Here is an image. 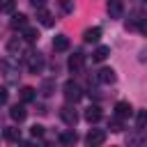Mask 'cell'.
<instances>
[{
    "label": "cell",
    "mask_w": 147,
    "mask_h": 147,
    "mask_svg": "<svg viewBox=\"0 0 147 147\" xmlns=\"http://www.w3.org/2000/svg\"><path fill=\"white\" fill-rule=\"evenodd\" d=\"M110 131H122V117L115 115V119H110Z\"/></svg>",
    "instance_id": "cell-25"
},
{
    "label": "cell",
    "mask_w": 147,
    "mask_h": 147,
    "mask_svg": "<svg viewBox=\"0 0 147 147\" xmlns=\"http://www.w3.org/2000/svg\"><path fill=\"white\" fill-rule=\"evenodd\" d=\"M131 113H133V108H131L129 101H117V103H115V115H117V117L124 119V117H129Z\"/></svg>",
    "instance_id": "cell-9"
},
{
    "label": "cell",
    "mask_w": 147,
    "mask_h": 147,
    "mask_svg": "<svg viewBox=\"0 0 147 147\" xmlns=\"http://www.w3.org/2000/svg\"><path fill=\"white\" fill-rule=\"evenodd\" d=\"M142 7H145V11H147V0H142Z\"/></svg>",
    "instance_id": "cell-30"
},
{
    "label": "cell",
    "mask_w": 147,
    "mask_h": 147,
    "mask_svg": "<svg viewBox=\"0 0 147 147\" xmlns=\"http://www.w3.org/2000/svg\"><path fill=\"white\" fill-rule=\"evenodd\" d=\"M115 78H117V76H115V71H113V69H108V67L99 71V83H103V85H113V83H115Z\"/></svg>",
    "instance_id": "cell-13"
},
{
    "label": "cell",
    "mask_w": 147,
    "mask_h": 147,
    "mask_svg": "<svg viewBox=\"0 0 147 147\" xmlns=\"http://www.w3.org/2000/svg\"><path fill=\"white\" fill-rule=\"evenodd\" d=\"M67 48H69V37H67V34H57V37L53 39V51L62 53V51H67Z\"/></svg>",
    "instance_id": "cell-12"
},
{
    "label": "cell",
    "mask_w": 147,
    "mask_h": 147,
    "mask_svg": "<svg viewBox=\"0 0 147 147\" xmlns=\"http://www.w3.org/2000/svg\"><path fill=\"white\" fill-rule=\"evenodd\" d=\"M67 67L74 71V74H78V71H83V67H85V55L83 53H74V55H69V62H67Z\"/></svg>",
    "instance_id": "cell-5"
},
{
    "label": "cell",
    "mask_w": 147,
    "mask_h": 147,
    "mask_svg": "<svg viewBox=\"0 0 147 147\" xmlns=\"http://www.w3.org/2000/svg\"><path fill=\"white\" fill-rule=\"evenodd\" d=\"M62 90H64V99H67V101H71V103H76V101H80V99H83V90H80V85H78V83H74V80H67Z\"/></svg>",
    "instance_id": "cell-1"
},
{
    "label": "cell",
    "mask_w": 147,
    "mask_h": 147,
    "mask_svg": "<svg viewBox=\"0 0 147 147\" xmlns=\"http://www.w3.org/2000/svg\"><path fill=\"white\" fill-rule=\"evenodd\" d=\"M37 39H39V32H37L34 28H30V25H28V28H23V41H28V44H34Z\"/></svg>",
    "instance_id": "cell-17"
},
{
    "label": "cell",
    "mask_w": 147,
    "mask_h": 147,
    "mask_svg": "<svg viewBox=\"0 0 147 147\" xmlns=\"http://www.w3.org/2000/svg\"><path fill=\"white\" fill-rule=\"evenodd\" d=\"M60 7L64 14H71L74 11V0H60Z\"/></svg>",
    "instance_id": "cell-24"
},
{
    "label": "cell",
    "mask_w": 147,
    "mask_h": 147,
    "mask_svg": "<svg viewBox=\"0 0 147 147\" xmlns=\"http://www.w3.org/2000/svg\"><path fill=\"white\" fill-rule=\"evenodd\" d=\"M136 126L138 129H147V110H138L136 113Z\"/></svg>",
    "instance_id": "cell-20"
},
{
    "label": "cell",
    "mask_w": 147,
    "mask_h": 147,
    "mask_svg": "<svg viewBox=\"0 0 147 147\" xmlns=\"http://www.w3.org/2000/svg\"><path fill=\"white\" fill-rule=\"evenodd\" d=\"M5 140H9V142H18V140H21V129H16V126H7V129H5Z\"/></svg>",
    "instance_id": "cell-16"
},
{
    "label": "cell",
    "mask_w": 147,
    "mask_h": 147,
    "mask_svg": "<svg viewBox=\"0 0 147 147\" xmlns=\"http://www.w3.org/2000/svg\"><path fill=\"white\" fill-rule=\"evenodd\" d=\"M21 48H23V41H21V39H11V41L7 44V51H9V53H14V55H18V53H21Z\"/></svg>",
    "instance_id": "cell-21"
},
{
    "label": "cell",
    "mask_w": 147,
    "mask_h": 147,
    "mask_svg": "<svg viewBox=\"0 0 147 147\" xmlns=\"http://www.w3.org/2000/svg\"><path fill=\"white\" fill-rule=\"evenodd\" d=\"M30 133H32V138H41V136H44V126H41V124H34V126L30 129Z\"/></svg>",
    "instance_id": "cell-26"
},
{
    "label": "cell",
    "mask_w": 147,
    "mask_h": 147,
    "mask_svg": "<svg viewBox=\"0 0 147 147\" xmlns=\"http://www.w3.org/2000/svg\"><path fill=\"white\" fill-rule=\"evenodd\" d=\"M34 99H37V90H34V87H30V85L21 87V101H23V103H30V101H34Z\"/></svg>",
    "instance_id": "cell-14"
},
{
    "label": "cell",
    "mask_w": 147,
    "mask_h": 147,
    "mask_svg": "<svg viewBox=\"0 0 147 147\" xmlns=\"http://www.w3.org/2000/svg\"><path fill=\"white\" fill-rule=\"evenodd\" d=\"M9 25H11V30H23V28H28V16L25 14H14Z\"/></svg>",
    "instance_id": "cell-10"
},
{
    "label": "cell",
    "mask_w": 147,
    "mask_h": 147,
    "mask_svg": "<svg viewBox=\"0 0 147 147\" xmlns=\"http://www.w3.org/2000/svg\"><path fill=\"white\" fill-rule=\"evenodd\" d=\"M85 119H87L90 124L99 122V119H101V108H99V106H90V108L85 110Z\"/></svg>",
    "instance_id": "cell-15"
},
{
    "label": "cell",
    "mask_w": 147,
    "mask_h": 147,
    "mask_svg": "<svg viewBox=\"0 0 147 147\" xmlns=\"http://www.w3.org/2000/svg\"><path fill=\"white\" fill-rule=\"evenodd\" d=\"M60 117H62V122L67 126H76V122H78V113L74 110V106H62L60 108Z\"/></svg>",
    "instance_id": "cell-3"
},
{
    "label": "cell",
    "mask_w": 147,
    "mask_h": 147,
    "mask_svg": "<svg viewBox=\"0 0 147 147\" xmlns=\"http://www.w3.org/2000/svg\"><path fill=\"white\" fill-rule=\"evenodd\" d=\"M108 55H110V48H108V46H99V48L92 53V60H94V62H103Z\"/></svg>",
    "instance_id": "cell-18"
},
{
    "label": "cell",
    "mask_w": 147,
    "mask_h": 147,
    "mask_svg": "<svg viewBox=\"0 0 147 147\" xmlns=\"http://www.w3.org/2000/svg\"><path fill=\"white\" fill-rule=\"evenodd\" d=\"M106 9H108L110 18H122V14H124V0H108Z\"/></svg>",
    "instance_id": "cell-4"
},
{
    "label": "cell",
    "mask_w": 147,
    "mask_h": 147,
    "mask_svg": "<svg viewBox=\"0 0 147 147\" xmlns=\"http://www.w3.org/2000/svg\"><path fill=\"white\" fill-rule=\"evenodd\" d=\"M30 5L39 9V7H44V5H46V0H30Z\"/></svg>",
    "instance_id": "cell-29"
},
{
    "label": "cell",
    "mask_w": 147,
    "mask_h": 147,
    "mask_svg": "<svg viewBox=\"0 0 147 147\" xmlns=\"http://www.w3.org/2000/svg\"><path fill=\"white\" fill-rule=\"evenodd\" d=\"M138 30H140V32H142V34H145V37H147V16H145V18H140V21H138Z\"/></svg>",
    "instance_id": "cell-27"
},
{
    "label": "cell",
    "mask_w": 147,
    "mask_h": 147,
    "mask_svg": "<svg viewBox=\"0 0 147 147\" xmlns=\"http://www.w3.org/2000/svg\"><path fill=\"white\" fill-rule=\"evenodd\" d=\"M9 117H11L14 122H23V119L28 117L25 106H23V103H14V106H11V110H9Z\"/></svg>",
    "instance_id": "cell-7"
},
{
    "label": "cell",
    "mask_w": 147,
    "mask_h": 147,
    "mask_svg": "<svg viewBox=\"0 0 147 147\" xmlns=\"http://www.w3.org/2000/svg\"><path fill=\"white\" fill-rule=\"evenodd\" d=\"M25 64H28V69L32 71V74H39L41 69H44V55L41 53H37V51H32V53H28L25 55Z\"/></svg>",
    "instance_id": "cell-2"
},
{
    "label": "cell",
    "mask_w": 147,
    "mask_h": 147,
    "mask_svg": "<svg viewBox=\"0 0 147 147\" xmlns=\"http://www.w3.org/2000/svg\"><path fill=\"white\" fill-rule=\"evenodd\" d=\"M99 39H101V28H87L83 32V41H87V44H94Z\"/></svg>",
    "instance_id": "cell-11"
},
{
    "label": "cell",
    "mask_w": 147,
    "mask_h": 147,
    "mask_svg": "<svg viewBox=\"0 0 147 147\" xmlns=\"http://www.w3.org/2000/svg\"><path fill=\"white\" fill-rule=\"evenodd\" d=\"M37 18H39V23H41L44 28H51V25L55 23L53 14H51L48 9H44V7H39V9H37Z\"/></svg>",
    "instance_id": "cell-8"
},
{
    "label": "cell",
    "mask_w": 147,
    "mask_h": 147,
    "mask_svg": "<svg viewBox=\"0 0 147 147\" xmlns=\"http://www.w3.org/2000/svg\"><path fill=\"white\" fill-rule=\"evenodd\" d=\"M85 140H87V145L96 147V145H103V142H106V133H103V131H99V129H92V131L85 136Z\"/></svg>",
    "instance_id": "cell-6"
},
{
    "label": "cell",
    "mask_w": 147,
    "mask_h": 147,
    "mask_svg": "<svg viewBox=\"0 0 147 147\" xmlns=\"http://www.w3.org/2000/svg\"><path fill=\"white\" fill-rule=\"evenodd\" d=\"M14 7H16L14 0H0V11H2V14H11Z\"/></svg>",
    "instance_id": "cell-23"
},
{
    "label": "cell",
    "mask_w": 147,
    "mask_h": 147,
    "mask_svg": "<svg viewBox=\"0 0 147 147\" xmlns=\"http://www.w3.org/2000/svg\"><path fill=\"white\" fill-rule=\"evenodd\" d=\"M78 140V136H76V131H64L62 136H60V142H64V145H74Z\"/></svg>",
    "instance_id": "cell-19"
},
{
    "label": "cell",
    "mask_w": 147,
    "mask_h": 147,
    "mask_svg": "<svg viewBox=\"0 0 147 147\" xmlns=\"http://www.w3.org/2000/svg\"><path fill=\"white\" fill-rule=\"evenodd\" d=\"M2 103H7V90L5 87H0V106Z\"/></svg>",
    "instance_id": "cell-28"
},
{
    "label": "cell",
    "mask_w": 147,
    "mask_h": 147,
    "mask_svg": "<svg viewBox=\"0 0 147 147\" xmlns=\"http://www.w3.org/2000/svg\"><path fill=\"white\" fill-rule=\"evenodd\" d=\"M53 90H55V83H53L51 78L41 83V94H44V96H51V94H53Z\"/></svg>",
    "instance_id": "cell-22"
}]
</instances>
